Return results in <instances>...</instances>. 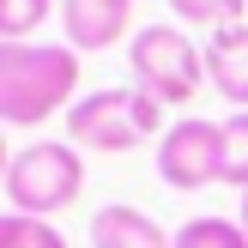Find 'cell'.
Listing matches in <instances>:
<instances>
[{
	"label": "cell",
	"instance_id": "obj_1",
	"mask_svg": "<svg viewBox=\"0 0 248 248\" xmlns=\"http://www.w3.org/2000/svg\"><path fill=\"white\" fill-rule=\"evenodd\" d=\"M85 55L67 43H0V121L6 127H43L61 109L79 103Z\"/></svg>",
	"mask_w": 248,
	"mask_h": 248
},
{
	"label": "cell",
	"instance_id": "obj_2",
	"mask_svg": "<svg viewBox=\"0 0 248 248\" xmlns=\"http://www.w3.org/2000/svg\"><path fill=\"white\" fill-rule=\"evenodd\" d=\"M85 194V152L73 140H31L12 152L6 200L24 218H55Z\"/></svg>",
	"mask_w": 248,
	"mask_h": 248
},
{
	"label": "cell",
	"instance_id": "obj_3",
	"mask_svg": "<svg viewBox=\"0 0 248 248\" xmlns=\"http://www.w3.org/2000/svg\"><path fill=\"white\" fill-rule=\"evenodd\" d=\"M127 67H133V85L157 103H194L206 91V43H194L188 31L176 24H145L133 31L127 43Z\"/></svg>",
	"mask_w": 248,
	"mask_h": 248
},
{
	"label": "cell",
	"instance_id": "obj_4",
	"mask_svg": "<svg viewBox=\"0 0 248 248\" xmlns=\"http://www.w3.org/2000/svg\"><path fill=\"white\" fill-rule=\"evenodd\" d=\"M152 164H157V182L176 188V194L212 188V182H218V164H224V133H218V121H206V115L176 121V127L157 140Z\"/></svg>",
	"mask_w": 248,
	"mask_h": 248
},
{
	"label": "cell",
	"instance_id": "obj_5",
	"mask_svg": "<svg viewBox=\"0 0 248 248\" xmlns=\"http://www.w3.org/2000/svg\"><path fill=\"white\" fill-rule=\"evenodd\" d=\"M133 97H140V91H115V85L79 97V103L67 109V140L79 145V152H109V157L145 145V127H140Z\"/></svg>",
	"mask_w": 248,
	"mask_h": 248
},
{
	"label": "cell",
	"instance_id": "obj_6",
	"mask_svg": "<svg viewBox=\"0 0 248 248\" xmlns=\"http://www.w3.org/2000/svg\"><path fill=\"white\" fill-rule=\"evenodd\" d=\"M61 24H67V48L97 55L133 31V0H61Z\"/></svg>",
	"mask_w": 248,
	"mask_h": 248
},
{
	"label": "cell",
	"instance_id": "obj_7",
	"mask_svg": "<svg viewBox=\"0 0 248 248\" xmlns=\"http://www.w3.org/2000/svg\"><path fill=\"white\" fill-rule=\"evenodd\" d=\"M206 85L236 109H248V18L206 36Z\"/></svg>",
	"mask_w": 248,
	"mask_h": 248
},
{
	"label": "cell",
	"instance_id": "obj_8",
	"mask_svg": "<svg viewBox=\"0 0 248 248\" xmlns=\"http://www.w3.org/2000/svg\"><path fill=\"white\" fill-rule=\"evenodd\" d=\"M91 248H176V236L152 212L115 200V206H97L91 212Z\"/></svg>",
	"mask_w": 248,
	"mask_h": 248
},
{
	"label": "cell",
	"instance_id": "obj_9",
	"mask_svg": "<svg viewBox=\"0 0 248 248\" xmlns=\"http://www.w3.org/2000/svg\"><path fill=\"white\" fill-rule=\"evenodd\" d=\"M176 248H248V230L242 218H218V212H200L176 230Z\"/></svg>",
	"mask_w": 248,
	"mask_h": 248
},
{
	"label": "cell",
	"instance_id": "obj_10",
	"mask_svg": "<svg viewBox=\"0 0 248 248\" xmlns=\"http://www.w3.org/2000/svg\"><path fill=\"white\" fill-rule=\"evenodd\" d=\"M55 12V0H0V43H31Z\"/></svg>",
	"mask_w": 248,
	"mask_h": 248
},
{
	"label": "cell",
	"instance_id": "obj_11",
	"mask_svg": "<svg viewBox=\"0 0 248 248\" xmlns=\"http://www.w3.org/2000/svg\"><path fill=\"white\" fill-rule=\"evenodd\" d=\"M218 133H224V164H218V182H230V188L248 194V109L218 121Z\"/></svg>",
	"mask_w": 248,
	"mask_h": 248
},
{
	"label": "cell",
	"instance_id": "obj_12",
	"mask_svg": "<svg viewBox=\"0 0 248 248\" xmlns=\"http://www.w3.org/2000/svg\"><path fill=\"white\" fill-rule=\"evenodd\" d=\"M0 248H67V236H61L48 218H24V212H0Z\"/></svg>",
	"mask_w": 248,
	"mask_h": 248
},
{
	"label": "cell",
	"instance_id": "obj_13",
	"mask_svg": "<svg viewBox=\"0 0 248 248\" xmlns=\"http://www.w3.org/2000/svg\"><path fill=\"white\" fill-rule=\"evenodd\" d=\"M182 24H206V31H224V24H242L248 18V0H170Z\"/></svg>",
	"mask_w": 248,
	"mask_h": 248
},
{
	"label": "cell",
	"instance_id": "obj_14",
	"mask_svg": "<svg viewBox=\"0 0 248 248\" xmlns=\"http://www.w3.org/2000/svg\"><path fill=\"white\" fill-rule=\"evenodd\" d=\"M12 152H18V145H6V121H0V188H6V170H12Z\"/></svg>",
	"mask_w": 248,
	"mask_h": 248
},
{
	"label": "cell",
	"instance_id": "obj_15",
	"mask_svg": "<svg viewBox=\"0 0 248 248\" xmlns=\"http://www.w3.org/2000/svg\"><path fill=\"white\" fill-rule=\"evenodd\" d=\"M242 230H248V194H242Z\"/></svg>",
	"mask_w": 248,
	"mask_h": 248
}]
</instances>
